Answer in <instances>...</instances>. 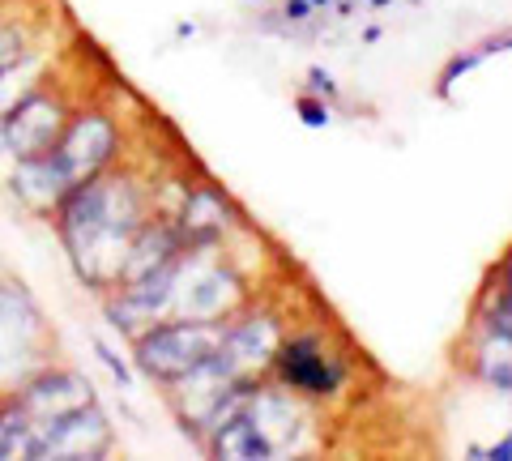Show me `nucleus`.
Wrapping results in <instances>:
<instances>
[{"instance_id": "obj_12", "label": "nucleus", "mask_w": 512, "mask_h": 461, "mask_svg": "<svg viewBox=\"0 0 512 461\" xmlns=\"http://www.w3.org/2000/svg\"><path fill=\"white\" fill-rule=\"evenodd\" d=\"M491 342L495 346H487V355H483V363H478V372H483L487 385L512 393V342H504V338H491Z\"/></svg>"}, {"instance_id": "obj_6", "label": "nucleus", "mask_w": 512, "mask_h": 461, "mask_svg": "<svg viewBox=\"0 0 512 461\" xmlns=\"http://www.w3.org/2000/svg\"><path fill=\"white\" fill-rule=\"evenodd\" d=\"M274 363H278V376L282 385H291L299 393H333L342 385V363L325 355V346H320L316 338H295L274 351Z\"/></svg>"}, {"instance_id": "obj_1", "label": "nucleus", "mask_w": 512, "mask_h": 461, "mask_svg": "<svg viewBox=\"0 0 512 461\" xmlns=\"http://www.w3.org/2000/svg\"><path fill=\"white\" fill-rule=\"evenodd\" d=\"M56 227L69 257L90 286L120 282L133 235L146 227V197L124 176H90L56 205Z\"/></svg>"}, {"instance_id": "obj_13", "label": "nucleus", "mask_w": 512, "mask_h": 461, "mask_svg": "<svg viewBox=\"0 0 512 461\" xmlns=\"http://www.w3.org/2000/svg\"><path fill=\"white\" fill-rule=\"evenodd\" d=\"M508 47H512V30H508V35H500V39H487V43H478L474 52H466V56H457L453 65L444 69V77H440V90L448 94V86H453L461 73H470L474 65H483V60H487V56H495V52H508Z\"/></svg>"}, {"instance_id": "obj_3", "label": "nucleus", "mask_w": 512, "mask_h": 461, "mask_svg": "<svg viewBox=\"0 0 512 461\" xmlns=\"http://www.w3.org/2000/svg\"><path fill=\"white\" fill-rule=\"evenodd\" d=\"M116 150H120L116 124L107 116H99V111H86V116H73L64 124L60 141L47 154H52V163L64 171V180L82 184L90 176H99L111 158H116Z\"/></svg>"}, {"instance_id": "obj_2", "label": "nucleus", "mask_w": 512, "mask_h": 461, "mask_svg": "<svg viewBox=\"0 0 512 461\" xmlns=\"http://www.w3.org/2000/svg\"><path fill=\"white\" fill-rule=\"evenodd\" d=\"M222 342V321H197V316H180L167 325H150L137 338V368L163 380V385H184L192 372H201L210 355Z\"/></svg>"}, {"instance_id": "obj_19", "label": "nucleus", "mask_w": 512, "mask_h": 461, "mask_svg": "<svg viewBox=\"0 0 512 461\" xmlns=\"http://www.w3.org/2000/svg\"><path fill=\"white\" fill-rule=\"evenodd\" d=\"M312 5H316V9H320V5H329V0H312Z\"/></svg>"}, {"instance_id": "obj_15", "label": "nucleus", "mask_w": 512, "mask_h": 461, "mask_svg": "<svg viewBox=\"0 0 512 461\" xmlns=\"http://www.w3.org/2000/svg\"><path fill=\"white\" fill-rule=\"evenodd\" d=\"M303 124H329V107H320V103H303Z\"/></svg>"}, {"instance_id": "obj_17", "label": "nucleus", "mask_w": 512, "mask_h": 461, "mask_svg": "<svg viewBox=\"0 0 512 461\" xmlns=\"http://www.w3.org/2000/svg\"><path fill=\"white\" fill-rule=\"evenodd\" d=\"M99 355H103V363H107V368H111V372H116V376L124 380V385H128V368H124V363H120L116 355H111V351H107V346H103V342H99Z\"/></svg>"}, {"instance_id": "obj_10", "label": "nucleus", "mask_w": 512, "mask_h": 461, "mask_svg": "<svg viewBox=\"0 0 512 461\" xmlns=\"http://www.w3.org/2000/svg\"><path fill=\"white\" fill-rule=\"evenodd\" d=\"M210 449L218 457H235V461H248V457H274L269 440L256 432V423L239 410V415L222 419L218 427H210Z\"/></svg>"}, {"instance_id": "obj_18", "label": "nucleus", "mask_w": 512, "mask_h": 461, "mask_svg": "<svg viewBox=\"0 0 512 461\" xmlns=\"http://www.w3.org/2000/svg\"><path fill=\"white\" fill-rule=\"evenodd\" d=\"M487 457H500V461H508V457H512V436H508V440H500V444H495V449H487Z\"/></svg>"}, {"instance_id": "obj_7", "label": "nucleus", "mask_w": 512, "mask_h": 461, "mask_svg": "<svg viewBox=\"0 0 512 461\" xmlns=\"http://www.w3.org/2000/svg\"><path fill=\"white\" fill-rule=\"evenodd\" d=\"M13 402H18V410L30 423H47L94 402V393H90V380H82L77 372H47L39 380H30L22 393H13Z\"/></svg>"}, {"instance_id": "obj_4", "label": "nucleus", "mask_w": 512, "mask_h": 461, "mask_svg": "<svg viewBox=\"0 0 512 461\" xmlns=\"http://www.w3.org/2000/svg\"><path fill=\"white\" fill-rule=\"evenodd\" d=\"M107 444L111 427L94 402L47 423H30V457H103Z\"/></svg>"}, {"instance_id": "obj_16", "label": "nucleus", "mask_w": 512, "mask_h": 461, "mask_svg": "<svg viewBox=\"0 0 512 461\" xmlns=\"http://www.w3.org/2000/svg\"><path fill=\"white\" fill-rule=\"evenodd\" d=\"M308 9H312V0H286V18H291V22H303V18H308Z\"/></svg>"}, {"instance_id": "obj_9", "label": "nucleus", "mask_w": 512, "mask_h": 461, "mask_svg": "<svg viewBox=\"0 0 512 461\" xmlns=\"http://www.w3.org/2000/svg\"><path fill=\"white\" fill-rule=\"evenodd\" d=\"M222 222H227V205H222L214 193L197 188V193H188L184 214H180V222H175V231H180L184 248H201V244H214L218 240Z\"/></svg>"}, {"instance_id": "obj_11", "label": "nucleus", "mask_w": 512, "mask_h": 461, "mask_svg": "<svg viewBox=\"0 0 512 461\" xmlns=\"http://www.w3.org/2000/svg\"><path fill=\"white\" fill-rule=\"evenodd\" d=\"M487 333L491 338L512 342V252L500 265V295H495V308L487 312Z\"/></svg>"}, {"instance_id": "obj_8", "label": "nucleus", "mask_w": 512, "mask_h": 461, "mask_svg": "<svg viewBox=\"0 0 512 461\" xmlns=\"http://www.w3.org/2000/svg\"><path fill=\"white\" fill-rule=\"evenodd\" d=\"M69 180H64V171L52 163V154H39V158H22V163H13V193H18L30 210H56L69 193Z\"/></svg>"}, {"instance_id": "obj_14", "label": "nucleus", "mask_w": 512, "mask_h": 461, "mask_svg": "<svg viewBox=\"0 0 512 461\" xmlns=\"http://www.w3.org/2000/svg\"><path fill=\"white\" fill-rule=\"evenodd\" d=\"M22 60H26V30L0 22V77H13Z\"/></svg>"}, {"instance_id": "obj_5", "label": "nucleus", "mask_w": 512, "mask_h": 461, "mask_svg": "<svg viewBox=\"0 0 512 461\" xmlns=\"http://www.w3.org/2000/svg\"><path fill=\"white\" fill-rule=\"evenodd\" d=\"M239 286L227 269H188V252L180 261V278H175V295H171V308L180 316H197V321H218L222 312L235 304Z\"/></svg>"}]
</instances>
